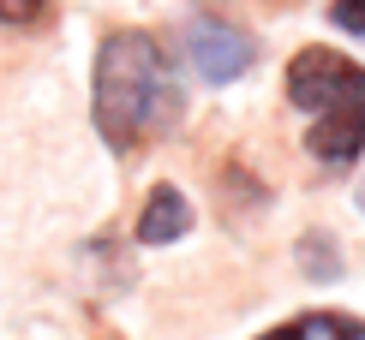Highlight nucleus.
Returning a JSON list of instances; mask_svg holds the SVG:
<instances>
[{
  "mask_svg": "<svg viewBox=\"0 0 365 340\" xmlns=\"http://www.w3.org/2000/svg\"><path fill=\"white\" fill-rule=\"evenodd\" d=\"M186 227H192V203L174 191V185H156L150 203H144V215H138V239L144 245H174Z\"/></svg>",
  "mask_w": 365,
  "mask_h": 340,
  "instance_id": "obj_4",
  "label": "nucleus"
},
{
  "mask_svg": "<svg viewBox=\"0 0 365 340\" xmlns=\"http://www.w3.org/2000/svg\"><path fill=\"white\" fill-rule=\"evenodd\" d=\"M329 18L347 36H365V0H329Z\"/></svg>",
  "mask_w": 365,
  "mask_h": 340,
  "instance_id": "obj_6",
  "label": "nucleus"
},
{
  "mask_svg": "<svg viewBox=\"0 0 365 340\" xmlns=\"http://www.w3.org/2000/svg\"><path fill=\"white\" fill-rule=\"evenodd\" d=\"M257 340H365V322L341 317V311H312V317H294L287 329H269Z\"/></svg>",
  "mask_w": 365,
  "mask_h": 340,
  "instance_id": "obj_5",
  "label": "nucleus"
},
{
  "mask_svg": "<svg viewBox=\"0 0 365 340\" xmlns=\"http://www.w3.org/2000/svg\"><path fill=\"white\" fill-rule=\"evenodd\" d=\"M186 54H192V66H197V78H204V84H234V78H246L252 60H257L246 30L216 24V18H197L186 30Z\"/></svg>",
  "mask_w": 365,
  "mask_h": 340,
  "instance_id": "obj_3",
  "label": "nucleus"
},
{
  "mask_svg": "<svg viewBox=\"0 0 365 340\" xmlns=\"http://www.w3.org/2000/svg\"><path fill=\"white\" fill-rule=\"evenodd\" d=\"M96 132L102 144L132 156V149L156 144L180 126L186 114V96H180V78H174V60L162 54L156 36L144 30H120V36L102 42L96 54Z\"/></svg>",
  "mask_w": 365,
  "mask_h": 340,
  "instance_id": "obj_1",
  "label": "nucleus"
},
{
  "mask_svg": "<svg viewBox=\"0 0 365 340\" xmlns=\"http://www.w3.org/2000/svg\"><path fill=\"white\" fill-rule=\"evenodd\" d=\"M287 102L312 114L306 149L317 161H359L365 149V66L336 48H299L287 60Z\"/></svg>",
  "mask_w": 365,
  "mask_h": 340,
  "instance_id": "obj_2",
  "label": "nucleus"
},
{
  "mask_svg": "<svg viewBox=\"0 0 365 340\" xmlns=\"http://www.w3.org/2000/svg\"><path fill=\"white\" fill-rule=\"evenodd\" d=\"M48 0H0V24H36Z\"/></svg>",
  "mask_w": 365,
  "mask_h": 340,
  "instance_id": "obj_7",
  "label": "nucleus"
}]
</instances>
